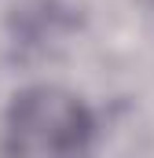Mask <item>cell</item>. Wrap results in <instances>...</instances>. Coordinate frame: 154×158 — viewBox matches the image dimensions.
<instances>
[{"label":"cell","mask_w":154,"mask_h":158,"mask_svg":"<svg viewBox=\"0 0 154 158\" xmlns=\"http://www.w3.org/2000/svg\"><path fill=\"white\" fill-rule=\"evenodd\" d=\"M92 118L84 103L59 88L22 92L7 118V147L22 155H74L88 147Z\"/></svg>","instance_id":"cell-1"}]
</instances>
